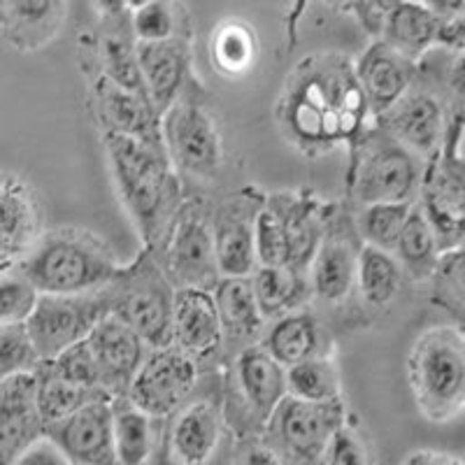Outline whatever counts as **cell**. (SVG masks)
<instances>
[{
    "label": "cell",
    "instance_id": "6da1fadb",
    "mask_svg": "<svg viewBox=\"0 0 465 465\" xmlns=\"http://www.w3.org/2000/svg\"><path fill=\"white\" fill-rule=\"evenodd\" d=\"M368 112L354 65L340 56L307 58L280 101L282 124L302 149L356 138Z\"/></svg>",
    "mask_w": 465,
    "mask_h": 465
},
{
    "label": "cell",
    "instance_id": "7a4b0ae2",
    "mask_svg": "<svg viewBox=\"0 0 465 465\" xmlns=\"http://www.w3.org/2000/svg\"><path fill=\"white\" fill-rule=\"evenodd\" d=\"M105 153L112 182L147 247L168 235L180 212V180L168 149L128 135H105Z\"/></svg>",
    "mask_w": 465,
    "mask_h": 465
},
{
    "label": "cell",
    "instance_id": "3957f363",
    "mask_svg": "<svg viewBox=\"0 0 465 465\" xmlns=\"http://www.w3.org/2000/svg\"><path fill=\"white\" fill-rule=\"evenodd\" d=\"M47 296L98 293L124 275V265L101 235L77 226L45 231L26 259L16 265Z\"/></svg>",
    "mask_w": 465,
    "mask_h": 465
},
{
    "label": "cell",
    "instance_id": "277c9868",
    "mask_svg": "<svg viewBox=\"0 0 465 465\" xmlns=\"http://www.w3.org/2000/svg\"><path fill=\"white\" fill-rule=\"evenodd\" d=\"M407 381L414 405L433 423L451 421L465 410V331L435 323L407 354Z\"/></svg>",
    "mask_w": 465,
    "mask_h": 465
},
{
    "label": "cell",
    "instance_id": "5b68a950",
    "mask_svg": "<svg viewBox=\"0 0 465 465\" xmlns=\"http://www.w3.org/2000/svg\"><path fill=\"white\" fill-rule=\"evenodd\" d=\"M110 314L131 326L152 349L173 347V317L177 289L165 270L152 259H140L107 286Z\"/></svg>",
    "mask_w": 465,
    "mask_h": 465
},
{
    "label": "cell",
    "instance_id": "8992f818",
    "mask_svg": "<svg viewBox=\"0 0 465 465\" xmlns=\"http://www.w3.org/2000/svg\"><path fill=\"white\" fill-rule=\"evenodd\" d=\"M165 275L180 289L214 291L222 284L212 212L198 198L182 203L165 235Z\"/></svg>",
    "mask_w": 465,
    "mask_h": 465
},
{
    "label": "cell",
    "instance_id": "52a82bcc",
    "mask_svg": "<svg viewBox=\"0 0 465 465\" xmlns=\"http://www.w3.org/2000/svg\"><path fill=\"white\" fill-rule=\"evenodd\" d=\"M426 163L398 144L389 133H375L359 147L351 193L361 205L407 203L414 205Z\"/></svg>",
    "mask_w": 465,
    "mask_h": 465
},
{
    "label": "cell",
    "instance_id": "ba28073f",
    "mask_svg": "<svg viewBox=\"0 0 465 465\" xmlns=\"http://www.w3.org/2000/svg\"><path fill=\"white\" fill-rule=\"evenodd\" d=\"M349 414L342 401L305 402L286 398L270 421V447L296 465H317Z\"/></svg>",
    "mask_w": 465,
    "mask_h": 465
},
{
    "label": "cell",
    "instance_id": "9c48e42d",
    "mask_svg": "<svg viewBox=\"0 0 465 465\" xmlns=\"http://www.w3.org/2000/svg\"><path fill=\"white\" fill-rule=\"evenodd\" d=\"M163 143L174 170L212 182L223 165V135L217 119L198 103L177 101L163 116Z\"/></svg>",
    "mask_w": 465,
    "mask_h": 465
},
{
    "label": "cell",
    "instance_id": "30bf717a",
    "mask_svg": "<svg viewBox=\"0 0 465 465\" xmlns=\"http://www.w3.org/2000/svg\"><path fill=\"white\" fill-rule=\"evenodd\" d=\"M110 314L107 291L84 296H47L43 293L26 328L45 363L89 340L95 326Z\"/></svg>",
    "mask_w": 465,
    "mask_h": 465
},
{
    "label": "cell",
    "instance_id": "8fae6325",
    "mask_svg": "<svg viewBox=\"0 0 465 465\" xmlns=\"http://www.w3.org/2000/svg\"><path fill=\"white\" fill-rule=\"evenodd\" d=\"M198 384V361L177 347L152 349L128 391V401L153 419H168L186 407Z\"/></svg>",
    "mask_w": 465,
    "mask_h": 465
},
{
    "label": "cell",
    "instance_id": "7c38bea8",
    "mask_svg": "<svg viewBox=\"0 0 465 465\" xmlns=\"http://www.w3.org/2000/svg\"><path fill=\"white\" fill-rule=\"evenodd\" d=\"M232 401L244 414V430L268 429L282 402L289 398V375L263 344L244 349L232 363Z\"/></svg>",
    "mask_w": 465,
    "mask_h": 465
},
{
    "label": "cell",
    "instance_id": "4fadbf2b",
    "mask_svg": "<svg viewBox=\"0 0 465 465\" xmlns=\"http://www.w3.org/2000/svg\"><path fill=\"white\" fill-rule=\"evenodd\" d=\"M268 196L240 191L212 212L222 277H252L259 270L256 223Z\"/></svg>",
    "mask_w": 465,
    "mask_h": 465
},
{
    "label": "cell",
    "instance_id": "5bb4252c",
    "mask_svg": "<svg viewBox=\"0 0 465 465\" xmlns=\"http://www.w3.org/2000/svg\"><path fill=\"white\" fill-rule=\"evenodd\" d=\"M380 119L381 128L421 163L429 165L442 156L450 124L442 98L435 91L412 89Z\"/></svg>",
    "mask_w": 465,
    "mask_h": 465
},
{
    "label": "cell",
    "instance_id": "9a60e30c",
    "mask_svg": "<svg viewBox=\"0 0 465 465\" xmlns=\"http://www.w3.org/2000/svg\"><path fill=\"white\" fill-rule=\"evenodd\" d=\"M47 435L40 412V372H16L0 380V463L12 465Z\"/></svg>",
    "mask_w": 465,
    "mask_h": 465
},
{
    "label": "cell",
    "instance_id": "2e32d148",
    "mask_svg": "<svg viewBox=\"0 0 465 465\" xmlns=\"http://www.w3.org/2000/svg\"><path fill=\"white\" fill-rule=\"evenodd\" d=\"M419 205L438 235L442 254L465 247V177L442 156L426 165Z\"/></svg>",
    "mask_w": 465,
    "mask_h": 465
},
{
    "label": "cell",
    "instance_id": "e0dca14e",
    "mask_svg": "<svg viewBox=\"0 0 465 465\" xmlns=\"http://www.w3.org/2000/svg\"><path fill=\"white\" fill-rule=\"evenodd\" d=\"M89 344L101 372L103 389L114 401L126 398L152 347L114 314H107L95 326L94 333L89 335Z\"/></svg>",
    "mask_w": 465,
    "mask_h": 465
},
{
    "label": "cell",
    "instance_id": "ac0fdd59",
    "mask_svg": "<svg viewBox=\"0 0 465 465\" xmlns=\"http://www.w3.org/2000/svg\"><path fill=\"white\" fill-rule=\"evenodd\" d=\"M35 191L19 174L5 173L0 184V272H10L43 238Z\"/></svg>",
    "mask_w": 465,
    "mask_h": 465
},
{
    "label": "cell",
    "instance_id": "d6986e66",
    "mask_svg": "<svg viewBox=\"0 0 465 465\" xmlns=\"http://www.w3.org/2000/svg\"><path fill=\"white\" fill-rule=\"evenodd\" d=\"M47 438L61 447L73 465H116L114 402H91L65 421L49 426Z\"/></svg>",
    "mask_w": 465,
    "mask_h": 465
},
{
    "label": "cell",
    "instance_id": "ffe728a7",
    "mask_svg": "<svg viewBox=\"0 0 465 465\" xmlns=\"http://www.w3.org/2000/svg\"><path fill=\"white\" fill-rule=\"evenodd\" d=\"M223 414L217 402L193 401L174 414L168 430L170 465H210L222 450Z\"/></svg>",
    "mask_w": 465,
    "mask_h": 465
},
{
    "label": "cell",
    "instance_id": "44dd1931",
    "mask_svg": "<svg viewBox=\"0 0 465 465\" xmlns=\"http://www.w3.org/2000/svg\"><path fill=\"white\" fill-rule=\"evenodd\" d=\"M94 107L105 126V135L116 133V135H128V138L165 147L163 122H159L161 114L153 110L152 103L143 95L122 89L107 80L105 74L98 77L94 84Z\"/></svg>",
    "mask_w": 465,
    "mask_h": 465
},
{
    "label": "cell",
    "instance_id": "7402d4cb",
    "mask_svg": "<svg viewBox=\"0 0 465 465\" xmlns=\"http://www.w3.org/2000/svg\"><path fill=\"white\" fill-rule=\"evenodd\" d=\"M354 73L377 116L386 114L412 91V61L393 52L381 40L361 54L354 64Z\"/></svg>",
    "mask_w": 465,
    "mask_h": 465
},
{
    "label": "cell",
    "instance_id": "603a6c76",
    "mask_svg": "<svg viewBox=\"0 0 465 465\" xmlns=\"http://www.w3.org/2000/svg\"><path fill=\"white\" fill-rule=\"evenodd\" d=\"M223 344V326L214 291L180 289L174 296L173 347L184 354L201 356L217 351Z\"/></svg>",
    "mask_w": 465,
    "mask_h": 465
},
{
    "label": "cell",
    "instance_id": "cb8c5ba5",
    "mask_svg": "<svg viewBox=\"0 0 465 465\" xmlns=\"http://www.w3.org/2000/svg\"><path fill=\"white\" fill-rule=\"evenodd\" d=\"M214 301L222 317L223 344L235 349V356L263 342L268 319L261 312L252 277L222 280V284L214 289Z\"/></svg>",
    "mask_w": 465,
    "mask_h": 465
},
{
    "label": "cell",
    "instance_id": "d4e9b609",
    "mask_svg": "<svg viewBox=\"0 0 465 465\" xmlns=\"http://www.w3.org/2000/svg\"><path fill=\"white\" fill-rule=\"evenodd\" d=\"M135 54L143 70L149 101L153 110L165 116V112L180 101L182 86L189 70V54L180 37L168 43H135Z\"/></svg>",
    "mask_w": 465,
    "mask_h": 465
},
{
    "label": "cell",
    "instance_id": "484cf974",
    "mask_svg": "<svg viewBox=\"0 0 465 465\" xmlns=\"http://www.w3.org/2000/svg\"><path fill=\"white\" fill-rule=\"evenodd\" d=\"M3 37L15 49H45L64 28L68 5L54 0H5L3 3Z\"/></svg>",
    "mask_w": 465,
    "mask_h": 465
},
{
    "label": "cell",
    "instance_id": "4316f807",
    "mask_svg": "<svg viewBox=\"0 0 465 465\" xmlns=\"http://www.w3.org/2000/svg\"><path fill=\"white\" fill-rule=\"evenodd\" d=\"M359 272V252L354 242L342 232H326L312 265L307 270V280L312 296L322 302H342L356 289Z\"/></svg>",
    "mask_w": 465,
    "mask_h": 465
},
{
    "label": "cell",
    "instance_id": "83f0119b",
    "mask_svg": "<svg viewBox=\"0 0 465 465\" xmlns=\"http://www.w3.org/2000/svg\"><path fill=\"white\" fill-rule=\"evenodd\" d=\"M442 19L429 7V3H386L381 43L393 52L417 64L423 54L438 45Z\"/></svg>",
    "mask_w": 465,
    "mask_h": 465
},
{
    "label": "cell",
    "instance_id": "f1b7e54d",
    "mask_svg": "<svg viewBox=\"0 0 465 465\" xmlns=\"http://www.w3.org/2000/svg\"><path fill=\"white\" fill-rule=\"evenodd\" d=\"M261 344L289 371L293 365L323 354V333L312 312L296 310L270 323Z\"/></svg>",
    "mask_w": 465,
    "mask_h": 465
},
{
    "label": "cell",
    "instance_id": "f546056e",
    "mask_svg": "<svg viewBox=\"0 0 465 465\" xmlns=\"http://www.w3.org/2000/svg\"><path fill=\"white\" fill-rule=\"evenodd\" d=\"M152 414L143 412L128 398L114 401L116 465H149L156 451L159 429Z\"/></svg>",
    "mask_w": 465,
    "mask_h": 465
},
{
    "label": "cell",
    "instance_id": "4dcf8cb0",
    "mask_svg": "<svg viewBox=\"0 0 465 465\" xmlns=\"http://www.w3.org/2000/svg\"><path fill=\"white\" fill-rule=\"evenodd\" d=\"M256 291V301H259L261 312L268 322L284 317V314L301 310L307 296L312 293L310 280L302 272H296L291 268H268L259 265L254 275H252Z\"/></svg>",
    "mask_w": 465,
    "mask_h": 465
},
{
    "label": "cell",
    "instance_id": "1f68e13d",
    "mask_svg": "<svg viewBox=\"0 0 465 465\" xmlns=\"http://www.w3.org/2000/svg\"><path fill=\"white\" fill-rule=\"evenodd\" d=\"M393 254L401 261L407 277H412L414 282L433 280L440 259H442V249H440L438 235H435L433 226L429 223L419 203H414L412 214L402 228Z\"/></svg>",
    "mask_w": 465,
    "mask_h": 465
},
{
    "label": "cell",
    "instance_id": "d6a6232c",
    "mask_svg": "<svg viewBox=\"0 0 465 465\" xmlns=\"http://www.w3.org/2000/svg\"><path fill=\"white\" fill-rule=\"evenodd\" d=\"M402 270L401 261L396 254L384 252V249L363 244L359 249V272H356V289L368 307L391 305L396 301L398 291L402 284Z\"/></svg>",
    "mask_w": 465,
    "mask_h": 465
},
{
    "label": "cell",
    "instance_id": "836d02e7",
    "mask_svg": "<svg viewBox=\"0 0 465 465\" xmlns=\"http://www.w3.org/2000/svg\"><path fill=\"white\" fill-rule=\"evenodd\" d=\"M112 401L114 398L107 396L105 391H95V389H86V386L73 384V381L64 380V377L54 375L43 365L40 371V412H43L45 423L54 426V423L65 421L68 417L84 410L91 402Z\"/></svg>",
    "mask_w": 465,
    "mask_h": 465
},
{
    "label": "cell",
    "instance_id": "e575fe53",
    "mask_svg": "<svg viewBox=\"0 0 465 465\" xmlns=\"http://www.w3.org/2000/svg\"><path fill=\"white\" fill-rule=\"evenodd\" d=\"M289 375V396L305 402H335L342 393L338 361L322 354L286 371Z\"/></svg>",
    "mask_w": 465,
    "mask_h": 465
},
{
    "label": "cell",
    "instance_id": "d590c367",
    "mask_svg": "<svg viewBox=\"0 0 465 465\" xmlns=\"http://www.w3.org/2000/svg\"><path fill=\"white\" fill-rule=\"evenodd\" d=\"M210 56L222 74H244L256 61V35L240 19L222 22L212 35Z\"/></svg>",
    "mask_w": 465,
    "mask_h": 465
},
{
    "label": "cell",
    "instance_id": "8d00e7d4",
    "mask_svg": "<svg viewBox=\"0 0 465 465\" xmlns=\"http://www.w3.org/2000/svg\"><path fill=\"white\" fill-rule=\"evenodd\" d=\"M412 207L414 205H407V203H377V205L361 207L356 214V231L363 244L393 254L402 228L412 214Z\"/></svg>",
    "mask_w": 465,
    "mask_h": 465
},
{
    "label": "cell",
    "instance_id": "74e56055",
    "mask_svg": "<svg viewBox=\"0 0 465 465\" xmlns=\"http://www.w3.org/2000/svg\"><path fill=\"white\" fill-rule=\"evenodd\" d=\"M256 254H259V265H268V268H289L291 265V242L280 193L270 196L259 214Z\"/></svg>",
    "mask_w": 465,
    "mask_h": 465
},
{
    "label": "cell",
    "instance_id": "f35d334b",
    "mask_svg": "<svg viewBox=\"0 0 465 465\" xmlns=\"http://www.w3.org/2000/svg\"><path fill=\"white\" fill-rule=\"evenodd\" d=\"M101 64L105 70V77L119 84L122 89L138 94L149 101L147 86L143 80V70L138 64V54H135V45H128L124 37L107 35L101 43ZM152 103V101H149Z\"/></svg>",
    "mask_w": 465,
    "mask_h": 465
},
{
    "label": "cell",
    "instance_id": "ab89813d",
    "mask_svg": "<svg viewBox=\"0 0 465 465\" xmlns=\"http://www.w3.org/2000/svg\"><path fill=\"white\" fill-rule=\"evenodd\" d=\"M43 356L37 351L26 323L0 326V380L16 372H40Z\"/></svg>",
    "mask_w": 465,
    "mask_h": 465
},
{
    "label": "cell",
    "instance_id": "60d3db41",
    "mask_svg": "<svg viewBox=\"0 0 465 465\" xmlns=\"http://www.w3.org/2000/svg\"><path fill=\"white\" fill-rule=\"evenodd\" d=\"M43 293L19 270L0 272V326L28 323Z\"/></svg>",
    "mask_w": 465,
    "mask_h": 465
},
{
    "label": "cell",
    "instance_id": "b9f144b4",
    "mask_svg": "<svg viewBox=\"0 0 465 465\" xmlns=\"http://www.w3.org/2000/svg\"><path fill=\"white\" fill-rule=\"evenodd\" d=\"M317 465H377L372 442L361 430L354 417L342 423V429L333 435Z\"/></svg>",
    "mask_w": 465,
    "mask_h": 465
},
{
    "label": "cell",
    "instance_id": "7bdbcfd3",
    "mask_svg": "<svg viewBox=\"0 0 465 465\" xmlns=\"http://www.w3.org/2000/svg\"><path fill=\"white\" fill-rule=\"evenodd\" d=\"M131 28L135 43H168L174 40L177 16L170 3L149 0L133 10Z\"/></svg>",
    "mask_w": 465,
    "mask_h": 465
},
{
    "label": "cell",
    "instance_id": "ee69618b",
    "mask_svg": "<svg viewBox=\"0 0 465 465\" xmlns=\"http://www.w3.org/2000/svg\"><path fill=\"white\" fill-rule=\"evenodd\" d=\"M45 368L52 371L54 375L73 381V384L86 386V389H95V391H105L101 384V372H98V365H95L89 340L70 347L68 351H64V354L58 356V359H54L52 363H45ZM107 396H110V393H107Z\"/></svg>",
    "mask_w": 465,
    "mask_h": 465
},
{
    "label": "cell",
    "instance_id": "f6af8a7d",
    "mask_svg": "<svg viewBox=\"0 0 465 465\" xmlns=\"http://www.w3.org/2000/svg\"><path fill=\"white\" fill-rule=\"evenodd\" d=\"M435 293L444 305L465 317V247L447 252L433 275Z\"/></svg>",
    "mask_w": 465,
    "mask_h": 465
},
{
    "label": "cell",
    "instance_id": "bcb514c9",
    "mask_svg": "<svg viewBox=\"0 0 465 465\" xmlns=\"http://www.w3.org/2000/svg\"><path fill=\"white\" fill-rule=\"evenodd\" d=\"M12 465H73V460L61 451V447L52 438L45 435L33 447H28Z\"/></svg>",
    "mask_w": 465,
    "mask_h": 465
},
{
    "label": "cell",
    "instance_id": "7dc6e473",
    "mask_svg": "<svg viewBox=\"0 0 465 465\" xmlns=\"http://www.w3.org/2000/svg\"><path fill=\"white\" fill-rule=\"evenodd\" d=\"M235 465H289V460L268 442H254L238 456Z\"/></svg>",
    "mask_w": 465,
    "mask_h": 465
},
{
    "label": "cell",
    "instance_id": "c3c4849f",
    "mask_svg": "<svg viewBox=\"0 0 465 465\" xmlns=\"http://www.w3.org/2000/svg\"><path fill=\"white\" fill-rule=\"evenodd\" d=\"M401 465H465L463 459L435 450H414L402 459Z\"/></svg>",
    "mask_w": 465,
    "mask_h": 465
},
{
    "label": "cell",
    "instance_id": "681fc988",
    "mask_svg": "<svg viewBox=\"0 0 465 465\" xmlns=\"http://www.w3.org/2000/svg\"><path fill=\"white\" fill-rule=\"evenodd\" d=\"M447 82H450V89L459 95L460 101H465V49L463 52H459V56L451 61Z\"/></svg>",
    "mask_w": 465,
    "mask_h": 465
},
{
    "label": "cell",
    "instance_id": "f907efd6",
    "mask_svg": "<svg viewBox=\"0 0 465 465\" xmlns=\"http://www.w3.org/2000/svg\"><path fill=\"white\" fill-rule=\"evenodd\" d=\"M460 159H463L465 163V133H463V138H460Z\"/></svg>",
    "mask_w": 465,
    "mask_h": 465
}]
</instances>
